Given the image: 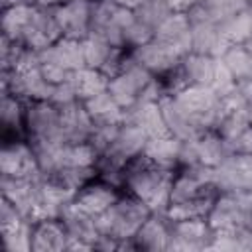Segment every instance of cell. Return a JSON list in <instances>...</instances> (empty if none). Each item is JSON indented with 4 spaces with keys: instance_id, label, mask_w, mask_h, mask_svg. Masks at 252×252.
<instances>
[{
    "instance_id": "obj_1",
    "label": "cell",
    "mask_w": 252,
    "mask_h": 252,
    "mask_svg": "<svg viewBox=\"0 0 252 252\" xmlns=\"http://www.w3.org/2000/svg\"><path fill=\"white\" fill-rule=\"evenodd\" d=\"M175 171L177 169L156 165L144 154H140L124 167L122 191L144 201L152 209V213H165L171 197Z\"/></svg>"
},
{
    "instance_id": "obj_2",
    "label": "cell",
    "mask_w": 252,
    "mask_h": 252,
    "mask_svg": "<svg viewBox=\"0 0 252 252\" xmlns=\"http://www.w3.org/2000/svg\"><path fill=\"white\" fill-rule=\"evenodd\" d=\"M150 215L152 209L144 201L122 191L120 197L94 219H96V228L102 236H110L118 242H124L134 238V234Z\"/></svg>"
},
{
    "instance_id": "obj_3",
    "label": "cell",
    "mask_w": 252,
    "mask_h": 252,
    "mask_svg": "<svg viewBox=\"0 0 252 252\" xmlns=\"http://www.w3.org/2000/svg\"><path fill=\"white\" fill-rule=\"evenodd\" d=\"M173 96L179 102V106L187 112L199 134L207 130H217L222 114L226 112L224 100L213 87L187 85Z\"/></svg>"
},
{
    "instance_id": "obj_4",
    "label": "cell",
    "mask_w": 252,
    "mask_h": 252,
    "mask_svg": "<svg viewBox=\"0 0 252 252\" xmlns=\"http://www.w3.org/2000/svg\"><path fill=\"white\" fill-rule=\"evenodd\" d=\"M24 134L30 142L65 144L63 142V114L61 106L51 100H32L26 104Z\"/></svg>"
},
{
    "instance_id": "obj_5",
    "label": "cell",
    "mask_w": 252,
    "mask_h": 252,
    "mask_svg": "<svg viewBox=\"0 0 252 252\" xmlns=\"http://www.w3.org/2000/svg\"><path fill=\"white\" fill-rule=\"evenodd\" d=\"M132 18L134 10L116 6L110 0H91V33L104 37L112 47H126L124 32Z\"/></svg>"
},
{
    "instance_id": "obj_6",
    "label": "cell",
    "mask_w": 252,
    "mask_h": 252,
    "mask_svg": "<svg viewBox=\"0 0 252 252\" xmlns=\"http://www.w3.org/2000/svg\"><path fill=\"white\" fill-rule=\"evenodd\" d=\"M158 77L152 75L148 69H144L134 57L132 53H128V59L124 63V67L120 69V73H116L114 77H110L108 81V93L114 96V100L124 108H132L148 91V87L156 81Z\"/></svg>"
},
{
    "instance_id": "obj_7",
    "label": "cell",
    "mask_w": 252,
    "mask_h": 252,
    "mask_svg": "<svg viewBox=\"0 0 252 252\" xmlns=\"http://www.w3.org/2000/svg\"><path fill=\"white\" fill-rule=\"evenodd\" d=\"M207 220L215 232H238L252 220V209L244 193L219 191L207 213Z\"/></svg>"
},
{
    "instance_id": "obj_8",
    "label": "cell",
    "mask_w": 252,
    "mask_h": 252,
    "mask_svg": "<svg viewBox=\"0 0 252 252\" xmlns=\"http://www.w3.org/2000/svg\"><path fill=\"white\" fill-rule=\"evenodd\" d=\"M185 14L191 24V51L219 57L226 49L228 43L224 41L219 24L213 20L205 4L197 2Z\"/></svg>"
},
{
    "instance_id": "obj_9",
    "label": "cell",
    "mask_w": 252,
    "mask_h": 252,
    "mask_svg": "<svg viewBox=\"0 0 252 252\" xmlns=\"http://www.w3.org/2000/svg\"><path fill=\"white\" fill-rule=\"evenodd\" d=\"M41 181L43 175L33 177H14V175H0V191L2 197L8 199L12 205L18 207V211L28 217L30 220L35 219V211L39 205L41 195Z\"/></svg>"
},
{
    "instance_id": "obj_10",
    "label": "cell",
    "mask_w": 252,
    "mask_h": 252,
    "mask_svg": "<svg viewBox=\"0 0 252 252\" xmlns=\"http://www.w3.org/2000/svg\"><path fill=\"white\" fill-rule=\"evenodd\" d=\"M39 165L35 158V150L28 138L4 140L0 152V175L14 177H33L39 175Z\"/></svg>"
},
{
    "instance_id": "obj_11",
    "label": "cell",
    "mask_w": 252,
    "mask_h": 252,
    "mask_svg": "<svg viewBox=\"0 0 252 252\" xmlns=\"http://www.w3.org/2000/svg\"><path fill=\"white\" fill-rule=\"evenodd\" d=\"M213 238H215V230L211 228L207 217L171 220L169 250H183V252L209 250Z\"/></svg>"
},
{
    "instance_id": "obj_12",
    "label": "cell",
    "mask_w": 252,
    "mask_h": 252,
    "mask_svg": "<svg viewBox=\"0 0 252 252\" xmlns=\"http://www.w3.org/2000/svg\"><path fill=\"white\" fill-rule=\"evenodd\" d=\"M130 53L144 69H148L158 79H161L167 73H171L173 69H177L181 63V57H183L179 51H175L173 47H169L167 43H163L156 37L150 39L148 43L132 47Z\"/></svg>"
},
{
    "instance_id": "obj_13",
    "label": "cell",
    "mask_w": 252,
    "mask_h": 252,
    "mask_svg": "<svg viewBox=\"0 0 252 252\" xmlns=\"http://www.w3.org/2000/svg\"><path fill=\"white\" fill-rule=\"evenodd\" d=\"M215 187L219 191L242 193L252 187V156L232 154L215 167Z\"/></svg>"
},
{
    "instance_id": "obj_14",
    "label": "cell",
    "mask_w": 252,
    "mask_h": 252,
    "mask_svg": "<svg viewBox=\"0 0 252 252\" xmlns=\"http://www.w3.org/2000/svg\"><path fill=\"white\" fill-rule=\"evenodd\" d=\"M55 18L61 37L83 39L91 33V0H67L55 4Z\"/></svg>"
},
{
    "instance_id": "obj_15",
    "label": "cell",
    "mask_w": 252,
    "mask_h": 252,
    "mask_svg": "<svg viewBox=\"0 0 252 252\" xmlns=\"http://www.w3.org/2000/svg\"><path fill=\"white\" fill-rule=\"evenodd\" d=\"M120 193H122L120 187H116V185H112L100 177H94L75 193L73 201L83 211L91 213L93 217H98L120 197Z\"/></svg>"
},
{
    "instance_id": "obj_16",
    "label": "cell",
    "mask_w": 252,
    "mask_h": 252,
    "mask_svg": "<svg viewBox=\"0 0 252 252\" xmlns=\"http://www.w3.org/2000/svg\"><path fill=\"white\" fill-rule=\"evenodd\" d=\"M169 240H171V220L165 217V213H152L134 234L136 248L148 252L169 250Z\"/></svg>"
},
{
    "instance_id": "obj_17",
    "label": "cell",
    "mask_w": 252,
    "mask_h": 252,
    "mask_svg": "<svg viewBox=\"0 0 252 252\" xmlns=\"http://www.w3.org/2000/svg\"><path fill=\"white\" fill-rule=\"evenodd\" d=\"M59 219H61L71 240L85 242V244H91L94 248V242L98 240L100 232L96 228V219L91 213L83 211L75 201H71L69 205H65Z\"/></svg>"
},
{
    "instance_id": "obj_18",
    "label": "cell",
    "mask_w": 252,
    "mask_h": 252,
    "mask_svg": "<svg viewBox=\"0 0 252 252\" xmlns=\"http://www.w3.org/2000/svg\"><path fill=\"white\" fill-rule=\"evenodd\" d=\"M41 63H51L57 67H63L71 73L87 67L85 65V55H83V45L79 39L71 37H59L51 45L39 51V65Z\"/></svg>"
},
{
    "instance_id": "obj_19",
    "label": "cell",
    "mask_w": 252,
    "mask_h": 252,
    "mask_svg": "<svg viewBox=\"0 0 252 252\" xmlns=\"http://www.w3.org/2000/svg\"><path fill=\"white\" fill-rule=\"evenodd\" d=\"M179 71L183 75L185 85L211 87L215 83V77H217V71H219V57L189 51L187 55L181 57Z\"/></svg>"
},
{
    "instance_id": "obj_20",
    "label": "cell",
    "mask_w": 252,
    "mask_h": 252,
    "mask_svg": "<svg viewBox=\"0 0 252 252\" xmlns=\"http://www.w3.org/2000/svg\"><path fill=\"white\" fill-rule=\"evenodd\" d=\"M69 240L61 219H41L33 222L32 252H63L69 248Z\"/></svg>"
},
{
    "instance_id": "obj_21",
    "label": "cell",
    "mask_w": 252,
    "mask_h": 252,
    "mask_svg": "<svg viewBox=\"0 0 252 252\" xmlns=\"http://www.w3.org/2000/svg\"><path fill=\"white\" fill-rule=\"evenodd\" d=\"M63 114V142L65 144H81L89 142L94 130V122L85 110V104L81 100L61 106Z\"/></svg>"
},
{
    "instance_id": "obj_22",
    "label": "cell",
    "mask_w": 252,
    "mask_h": 252,
    "mask_svg": "<svg viewBox=\"0 0 252 252\" xmlns=\"http://www.w3.org/2000/svg\"><path fill=\"white\" fill-rule=\"evenodd\" d=\"M156 39L167 43L181 55H187L191 51V24L185 12H173L167 16V20L156 30Z\"/></svg>"
},
{
    "instance_id": "obj_23",
    "label": "cell",
    "mask_w": 252,
    "mask_h": 252,
    "mask_svg": "<svg viewBox=\"0 0 252 252\" xmlns=\"http://www.w3.org/2000/svg\"><path fill=\"white\" fill-rule=\"evenodd\" d=\"M126 120L134 122L136 126H140L148 138H156V136H165L169 134L161 108H159V100H140L136 102L132 108L126 110Z\"/></svg>"
},
{
    "instance_id": "obj_24",
    "label": "cell",
    "mask_w": 252,
    "mask_h": 252,
    "mask_svg": "<svg viewBox=\"0 0 252 252\" xmlns=\"http://www.w3.org/2000/svg\"><path fill=\"white\" fill-rule=\"evenodd\" d=\"M159 108H161L165 126H167V130H169L171 136H175L179 140H189V138H195L199 134L197 128L193 126L191 118L179 106V102L175 100L173 94H163L159 98Z\"/></svg>"
},
{
    "instance_id": "obj_25",
    "label": "cell",
    "mask_w": 252,
    "mask_h": 252,
    "mask_svg": "<svg viewBox=\"0 0 252 252\" xmlns=\"http://www.w3.org/2000/svg\"><path fill=\"white\" fill-rule=\"evenodd\" d=\"M83 104L94 124H120L126 120V110L114 100L108 89L83 100Z\"/></svg>"
},
{
    "instance_id": "obj_26",
    "label": "cell",
    "mask_w": 252,
    "mask_h": 252,
    "mask_svg": "<svg viewBox=\"0 0 252 252\" xmlns=\"http://www.w3.org/2000/svg\"><path fill=\"white\" fill-rule=\"evenodd\" d=\"M179 148H181V140L165 134V136H156V138H148L146 148H144V156L154 161L156 165L167 167V169H177L179 167Z\"/></svg>"
},
{
    "instance_id": "obj_27",
    "label": "cell",
    "mask_w": 252,
    "mask_h": 252,
    "mask_svg": "<svg viewBox=\"0 0 252 252\" xmlns=\"http://www.w3.org/2000/svg\"><path fill=\"white\" fill-rule=\"evenodd\" d=\"M219 61L236 83L252 79V49L246 43L226 45V49L219 55Z\"/></svg>"
},
{
    "instance_id": "obj_28",
    "label": "cell",
    "mask_w": 252,
    "mask_h": 252,
    "mask_svg": "<svg viewBox=\"0 0 252 252\" xmlns=\"http://www.w3.org/2000/svg\"><path fill=\"white\" fill-rule=\"evenodd\" d=\"M26 104L22 98L14 94H2V106H0V120L4 128V140L14 138H26L24 134V122H26Z\"/></svg>"
},
{
    "instance_id": "obj_29",
    "label": "cell",
    "mask_w": 252,
    "mask_h": 252,
    "mask_svg": "<svg viewBox=\"0 0 252 252\" xmlns=\"http://www.w3.org/2000/svg\"><path fill=\"white\" fill-rule=\"evenodd\" d=\"M197 144V154H199V163L207 167H217L220 165L228 156H232L230 146L219 136L217 130H207L195 136Z\"/></svg>"
},
{
    "instance_id": "obj_30",
    "label": "cell",
    "mask_w": 252,
    "mask_h": 252,
    "mask_svg": "<svg viewBox=\"0 0 252 252\" xmlns=\"http://www.w3.org/2000/svg\"><path fill=\"white\" fill-rule=\"evenodd\" d=\"M108 77L100 71V69H91V67H83L79 71L73 73V85L77 91L79 100H87L102 91L108 89Z\"/></svg>"
},
{
    "instance_id": "obj_31",
    "label": "cell",
    "mask_w": 252,
    "mask_h": 252,
    "mask_svg": "<svg viewBox=\"0 0 252 252\" xmlns=\"http://www.w3.org/2000/svg\"><path fill=\"white\" fill-rule=\"evenodd\" d=\"M83 45V55H85V65L91 69H102L104 63L108 61L110 53L114 51V47L100 35L96 33H89L87 37L81 39Z\"/></svg>"
},
{
    "instance_id": "obj_32",
    "label": "cell",
    "mask_w": 252,
    "mask_h": 252,
    "mask_svg": "<svg viewBox=\"0 0 252 252\" xmlns=\"http://www.w3.org/2000/svg\"><path fill=\"white\" fill-rule=\"evenodd\" d=\"M32 234H33V220L24 219L16 226L4 228L2 240L10 252H32Z\"/></svg>"
},
{
    "instance_id": "obj_33",
    "label": "cell",
    "mask_w": 252,
    "mask_h": 252,
    "mask_svg": "<svg viewBox=\"0 0 252 252\" xmlns=\"http://www.w3.org/2000/svg\"><path fill=\"white\" fill-rule=\"evenodd\" d=\"M171 14H173V10L163 0H146L142 6H138L134 10L136 20L142 22L146 28H150L154 33L167 20V16H171Z\"/></svg>"
},
{
    "instance_id": "obj_34",
    "label": "cell",
    "mask_w": 252,
    "mask_h": 252,
    "mask_svg": "<svg viewBox=\"0 0 252 252\" xmlns=\"http://www.w3.org/2000/svg\"><path fill=\"white\" fill-rule=\"evenodd\" d=\"M201 4H205L209 14L213 16V20L217 24H220V22L228 20L230 16L246 10L252 4V0H207V2H201Z\"/></svg>"
},
{
    "instance_id": "obj_35",
    "label": "cell",
    "mask_w": 252,
    "mask_h": 252,
    "mask_svg": "<svg viewBox=\"0 0 252 252\" xmlns=\"http://www.w3.org/2000/svg\"><path fill=\"white\" fill-rule=\"evenodd\" d=\"M24 219H28V217H24L20 211H18V207L16 205H12L8 199H0V226H2V230L4 228H10V226H16L18 222H22Z\"/></svg>"
},
{
    "instance_id": "obj_36",
    "label": "cell",
    "mask_w": 252,
    "mask_h": 252,
    "mask_svg": "<svg viewBox=\"0 0 252 252\" xmlns=\"http://www.w3.org/2000/svg\"><path fill=\"white\" fill-rule=\"evenodd\" d=\"M230 146V152L232 154H246V156H252V124L240 132L232 142H228Z\"/></svg>"
},
{
    "instance_id": "obj_37",
    "label": "cell",
    "mask_w": 252,
    "mask_h": 252,
    "mask_svg": "<svg viewBox=\"0 0 252 252\" xmlns=\"http://www.w3.org/2000/svg\"><path fill=\"white\" fill-rule=\"evenodd\" d=\"M173 12H187L193 4H197V0H163Z\"/></svg>"
},
{
    "instance_id": "obj_38",
    "label": "cell",
    "mask_w": 252,
    "mask_h": 252,
    "mask_svg": "<svg viewBox=\"0 0 252 252\" xmlns=\"http://www.w3.org/2000/svg\"><path fill=\"white\" fill-rule=\"evenodd\" d=\"M238 234H240V240H242L244 250H252V220L242 230H238Z\"/></svg>"
},
{
    "instance_id": "obj_39",
    "label": "cell",
    "mask_w": 252,
    "mask_h": 252,
    "mask_svg": "<svg viewBox=\"0 0 252 252\" xmlns=\"http://www.w3.org/2000/svg\"><path fill=\"white\" fill-rule=\"evenodd\" d=\"M114 2L116 6H122V8H128V10H136L138 6H142L146 0H110Z\"/></svg>"
},
{
    "instance_id": "obj_40",
    "label": "cell",
    "mask_w": 252,
    "mask_h": 252,
    "mask_svg": "<svg viewBox=\"0 0 252 252\" xmlns=\"http://www.w3.org/2000/svg\"><path fill=\"white\" fill-rule=\"evenodd\" d=\"M244 193V197H246V203L250 205V209H252V187L250 189H246V191H242Z\"/></svg>"
}]
</instances>
